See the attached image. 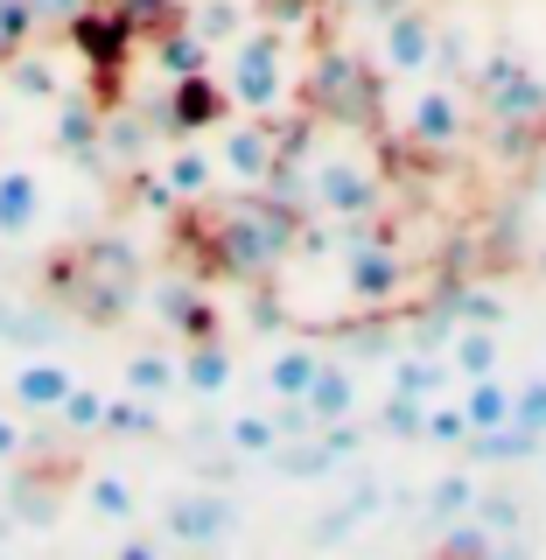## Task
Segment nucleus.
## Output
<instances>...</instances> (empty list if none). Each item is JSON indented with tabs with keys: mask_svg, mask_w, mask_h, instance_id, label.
Segmentation results:
<instances>
[{
	"mask_svg": "<svg viewBox=\"0 0 546 560\" xmlns=\"http://www.w3.org/2000/svg\"><path fill=\"white\" fill-rule=\"evenodd\" d=\"M232 378H239L232 350H224L218 337H189V350H183V393L218 399V393H232Z\"/></svg>",
	"mask_w": 546,
	"mask_h": 560,
	"instance_id": "nucleus-11",
	"label": "nucleus"
},
{
	"mask_svg": "<svg viewBox=\"0 0 546 560\" xmlns=\"http://www.w3.org/2000/svg\"><path fill=\"white\" fill-rule=\"evenodd\" d=\"M315 203H323L329 218L358 224L364 210L379 203V175L364 168V162H350V154H344V162H323V168H315Z\"/></svg>",
	"mask_w": 546,
	"mask_h": 560,
	"instance_id": "nucleus-8",
	"label": "nucleus"
},
{
	"mask_svg": "<svg viewBox=\"0 0 546 560\" xmlns=\"http://www.w3.org/2000/svg\"><path fill=\"white\" fill-rule=\"evenodd\" d=\"M232 84L218 78V70H189V78L169 84V127L175 133H218L224 119H232Z\"/></svg>",
	"mask_w": 546,
	"mask_h": 560,
	"instance_id": "nucleus-4",
	"label": "nucleus"
},
{
	"mask_svg": "<svg viewBox=\"0 0 546 560\" xmlns=\"http://www.w3.org/2000/svg\"><path fill=\"white\" fill-rule=\"evenodd\" d=\"M463 413H469V434H484V428H504L512 420V385H504L498 372H484V378H463Z\"/></svg>",
	"mask_w": 546,
	"mask_h": 560,
	"instance_id": "nucleus-17",
	"label": "nucleus"
},
{
	"mask_svg": "<svg viewBox=\"0 0 546 560\" xmlns=\"http://www.w3.org/2000/svg\"><path fill=\"white\" fill-rule=\"evenodd\" d=\"M232 525H239V512H232L224 498H204V490H197V498H175V504H169V533L183 539V547H210V539H224Z\"/></svg>",
	"mask_w": 546,
	"mask_h": 560,
	"instance_id": "nucleus-10",
	"label": "nucleus"
},
{
	"mask_svg": "<svg viewBox=\"0 0 546 560\" xmlns=\"http://www.w3.org/2000/svg\"><path fill=\"white\" fill-rule=\"evenodd\" d=\"M512 420H519L525 434H539V442H546V372L512 385Z\"/></svg>",
	"mask_w": 546,
	"mask_h": 560,
	"instance_id": "nucleus-30",
	"label": "nucleus"
},
{
	"mask_svg": "<svg viewBox=\"0 0 546 560\" xmlns=\"http://www.w3.org/2000/svg\"><path fill=\"white\" fill-rule=\"evenodd\" d=\"M329 8H344V14H393L399 0H329Z\"/></svg>",
	"mask_w": 546,
	"mask_h": 560,
	"instance_id": "nucleus-34",
	"label": "nucleus"
},
{
	"mask_svg": "<svg viewBox=\"0 0 546 560\" xmlns=\"http://www.w3.org/2000/svg\"><path fill=\"white\" fill-rule=\"evenodd\" d=\"M420 442H469V413L463 399H428V413H420Z\"/></svg>",
	"mask_w": 546,
	"mask_h": 560,
	"instance_id": "nucleus-29",
	"label": "nucleus"
},
{
	"mask_svg": "<svg viewBox=\"0 0 546 560\" xmlns=\"http://www.w3.org/2000/svg\"><path fill=\"white\" fill-rule=\"evenodd\" d=\"M70 428H105V393H84V385H70V399L57 407Z\"/></svg>",
	"mask_w": 546,
	"mask_h": 560,
	"instance_id": "nucleus-32",
	"label": "nucleus"
},
{
	"mask_svg": "<svg viewBox=\"0 0 546 560\" xmlns=\"http://www.w3.org/2000/svg\"><path fill=\"white\" fill-rule=\"evenodd\" d=\"M70 385H78V378H70L57 358H28L22 372H14V407H22V413H57L70 399Z\"/></svg>",
	"mask_w": 546,
	"mask_h": 560,
	"instance_id": "nucleus-13",
	"label": "nucleus"
},
{
	"mask_svg": "<svg viewBox=\"0 0 546 560\" xmlns=\"http://www.w3.org/2000/svg\"><path fill=\"white\" fill-rule=\"evenodd\" d=\"M539 267H546V253H539Z\"/></svg>",
	"mask_w": 546,
	"mask_h": 560,
	"instance_id": "nucleus-36",
	"label": "nucleus"
},
{
	"mask_svg": "<svg viewBox=\"0 0 546 560\" xmlns=\"http://www.w3.org/2000/svg\"><path fill=\"white\" fill-rule=\"evenodd\" d=\"M175 385H183V358H162V350H133L127 358V393L133 399H162V393H175Z\"/></svg>",
	"mask_w": 546,
	"mask_h": 560,
	"instance_id": "nucleus-21",
	"label": "nucleus"
},
{
	"mask_svg": "<svg viewBox=\"0 0 546 560\" xmlns=\"http://www.w3.org/2000/svg\"><path fill=\"white\" fill-rule=\"evenodd\" d=\"M455 378L449 350H420V358H393V393H414V399H442Z\"/></svg>",
	"mask_w": 546,
	"mask_h": 560,
	"instance_id": "nucleus-18",
	"label": "nucleus"
},
{
	"mask_svg": "<svg viewBox=\"0 0 546 560\" xmlns=\"http://www.w3.org/2000/svg\"><path fill=\"white\" fill-rule=\"evenodd\" d=\"M92 140L105 148V119H92L84 105H63L57 113V154H92Z\"/></svg>",
	"mask_w": 546,
	"mask_h": 560,
	"instance_id": "nucleus-27",
	"label": "nucleus"
},
{
	"mask_svg": "<svg viewBox=\"0 0 546 560\" xmlns=\"http://www.w3.org/2000/svg\"><path fill=\"white\" fill-rule=\"evenodd\" d=\"M442 49V22L414 0H399L393 14H379V70L385 78H420Z\"/></svg>",
	"mask_w": 546,
	"mask_h": 560,
	"instance_id": "nucleus-3",
	"label": "nucleus"
},
{
	"mask_svg": "<svg viewBox=\"0 0 546 560\" xmlns=\"http://www.w3.org/2000/svg\"><path fill=\"white\" fill-rule=\"evenodd\" d=\"M449 364H455V378L498 372V323H463V329H449Z\"/></svg>",
	"mask_w": 546,
	"mask_h": 560,
	"instance_id": "nucleus-16",
	"label": "nucleus"
},
{
	"mask_svg": "<svg viewBox=\"0 0 546 560\" xmlns=\"http://www.w3.org/2000/svg\"><path fill=\"white\" fill-rule=\"evenodd\" d=\"M8 78H14V92H28V98H57V78H49L35 57H22V49L8 57Z\"/></svg>",
	"mask_w": 546,
	"mask_h": 560,
	"instance_id": "nucleus-31",
	"label": "nucleus"
},
{
	"mask_svg": "<svg viewBox=\"0 0 546 560\" xmlns=\"http://www.w3.org/2000/svg\"><path fill=\"white\" fill-rule=\"evenodd\" d=\"M22 448H28V442H22V420H8V413H0V463H14Z\"/></svg>",
	"mask_w": 546,
	"mask_h": 560,
	"instance_id": "nucleus-33",
	"label": "nucleus"
},
{
	"mask_svg": "<svg viewBox=\"0 0 546 560\" xmlns=\"http://www.w3.org/2000/svg\"><path fill=\"white\" fill-rule=\"evenodd\" d=\"M477 84H484L490 113H498V119H512V127H519V119H539V113H546V84H539V78H533V70H525L519 57H490Z\"/></svg>",
	"mask_w": 546,
	"mask_h": 560,
	"instance_id": "nucleus-6",
	"label": "nucleus"
},
{
	"mask_svg": "<svg viewBox=\"0 0 546 560\" xmlns=\"http://www.w3.org/2000/svg\"><path fill=\"white\" fill-rule=\"evenodd\" d=\"M280 168V113H232L218 127V175L232 183H267Z\"/></svg>",
	"mask_w": 546,
	"mask_h": 560,
	"instance_id": "nucleus-2",
	"label": "nucleus"
},
{
	"mask_svg": "<svg viewBox=\"0 0 546 560\" xmlns=\"http://www.w3.org/2000/svg\"><path fill=\"white\" fill-rule=\"evenodd\" d=\"M43 224V175L35 168H0V238H22Z\"/></svg>",
	"mask_w": 546,
	"mask_h": 560,
	"instance_id": "nucleus-12",
	"label": "nucleus"
},
{
	"mask_svg": "<svg viewBox=\"0 0 546 560\" xmlns=\"http://www.w3.org/2000/svg\"><path fill=\"white\" fill-rule=\"evenodd\" d=\"M463 127H469V105H463V92H449V84H428V92L407 105V133H414V148H428V154L455 148Z\"/></svg>",
	"mask_w": 546,
	"mask_h": 560,
	"instance_id": "nucleus-7",
	"label": "nucleus"
},
{
	"mask_svg": "<svg viewBox=\"0 0 546 560\" xmlns=\"http://www.w3.org/2000/svg\"><path fill=\"white\" fill-rule=\"evenodd\" d=\"M154 315H162L175 337H204L210 329V308H204V294L189 288V280H162V288H154Z\"/></svg>",
	"mask_w": 546,
	"mask_h": 560,
	"instance_id": "nucleus-19",
	"label": "nucleus"
},
{
	"mask_svg": "<svg viewBox=\"0 0 546 560\" xmlns=\"http://www.w3.org/2000/svg\"><path fill=\"white\" fill-rule=\"evenodd\" d=\"M162 175H169L175 197H210V183H218V154L183 148V154H169V162H162Z\"/></svg>",
	"mask_w": 546,
	"mask_h": 560,
	"instance_id": "nucleus-23",
	"label": "nucleus"
},
{
	"mask_svg": "<svg viewBox=\"0 0 546 560\" xmlns=\"http://www.w3.org/2000/svg\"><path fill=\"white\" fill-rule=\"evenodd\" d=\"M533 189H539V203H546V154H539V168H533Z\"/></svg>",
	"mask_w": 546,
	"mask_h": 560,
	"instance_id": "nucleus-35",
	"label": "nucleus"
},
{
	"mask_svg": "<svg viewBox=\"0 0 546 560\" xmlns=\"http://www.w3.org/2000/svg\"><path fill=\"white\" fill-rule=\"evenodd\" d=\"M189 28H197L204 43H210V49H218V57H224V49H232V43H239V35L253 28V22H245V14H239V0H204V8L189 14Z\"/></svg>",
	"mask_w": 546,
	"mask_h": 560,
	"instance_id": "nucleus-24",
	"label": "nucleus"
},
{
	"mask_svg": "<svg viewBox=\"0 0 546 560\" xmlns=\"http://www.w3.org/2000/svg\"><path fill=\"white\" fill-rule=\"evenodd\" d=\"M344 288L358 308H385L407 294V259L393 253V245H358V253L344 259Z\"/></svg>",
	"mask_w": 546,
	"mask_h": 560,
	"instance_id": "nucleus-5",
	"label": "nucleus"
},
{
	"mask_svg": "<svg viewBox=\"0 0 546 560\" xmlns=\"http://www.w3.org/2000/svg\"><path fill=\"white\" fill-rule=\"evenodd\" d=\"M224 84H232V105L239 113H280L288 105V84H294V70H288V35L280 28H245L232 49H224Z\"/></svg>",
	"mask_w": 546,
	"mask_h": 560,
	"instance_id": "nucleus-1",
	"label": "nucleus"
},
{
	"mask_svg": "<svg viewBox=\"0 0 546 560\" xmlns=\"http://www.w3.org/2000/svg\"><path fill=\"white\" fill-rule=\"evenodd\" d=\"M315 92H323L329 113H350V105H364V92H372V70H358L350 57H323L315 63Z\"/></svg>",
	"mask_w": 546,
	"mask_h": 560,
	"instance_id": "nucleus-20",
	"label": "nucleus"
},
{
	"mask_svg": "<svg viewBox=\"0 0 546 560\" xmlns=\"http://www.w3.org/2000/svg\"><path fill=\"white\" fill-rule=\"evenodd\" d=\"M428 504H434V518H463V512H477V477H469V469H449V477H434Z\"/></svg>",
	"mask_w": 546,
	"mask_h": 560,
	"instance_id": "nucleus-28",
	"label": "nucleus"
},
{
	"mask_svg": "<svg viewBox=\"0 0 546 560\" xmlns=\"http://www.w3.org/2000/svg\"><path fill=\"white\" fill-rule=\"evenodd\" d=\"M302 407H309L315 428H329V420H350V413H358V378H350L344 364H323V372L309 378Z\"/></svg>",
	"mask_w": 546,
	"mask_h": 560,
	"instance_id": "nucleus-14",
	"label": "nucleus"
},
{
	"mask_svg": "<svg viewBox=\"0 0 546 560\" xmlns=\"http://www.w3.org/2000/svg\"><path fill=\"white\" fill-rule=\"evenodd\" d=\"M315 372H323V350H315V343L274 350V358H267V393H274V407H280V399H302Z\"/></svg>",
	"mask_w": 546,
	"mask_h": 560,
	"instance_id": "nucleus-15",
	"label": "nucleus"
},
{
	"mask_svg": "<svg viewBox=\"0 0 546 560\" xmlns=\"http://www.w3.org/2000/svg\"><path fill=\"white\" fill-rule=\"evenodd\" d=\"M84 504H92V518H113V525H127L140 512L127 477H92V483H84Z\"/></svg>",
	"mask_w": 546,
	"mask_h": 560,
	"instance_id": "nucleus-26",
	"label": "nucleus"
},
{
	"mask_svg": "<svg viewBox=\"0 0 546 560\" xmlns=\"http://www.w3.org/2000/svg\"><path fill=\"white\" fill-rule=\"evenodd\" d=\"M232 448H239V455H280V448H288L280 413H239V420H232Z\"/></svg>",
	"mask_w": 546,
	"mask_h": 560,
	"instance_id": "nucleus-25",
	"label": "nucleus"
},
{
	"mask_svg": "<svg viewBox=\"0 0 546 560\" xmlns=\"http://www.w3.org/2000/svg\"><path fill=\"white\" fill-rule=\"evenodd\" d=\"M210 57H218V49H210L197 28H162V35H154V63H162L169 78H189V70H210Z\"/></svg>",
	"mask_w": 546,
	"mask_h": 560,
	"instance_id": "nucleus-22",
	"label": "nucleus"
},
{
	"mask_svg": "<svg viewBox=\"0 0 546 560\" xmlns=\"http://www.w3.org/2000/svg\"><path fill=\"white\" fill-rule=\"evenodd\" d=\"M70 35H78L84 63H98V70H119L127 49H133V22L119 8H78L70 14Z\"/></svg>",
	"mask_w": 546,
	"mask_h": 560,
	"instance_id": "nucleus-9",
	"label": "nucleus"
}]
</instances>
